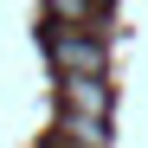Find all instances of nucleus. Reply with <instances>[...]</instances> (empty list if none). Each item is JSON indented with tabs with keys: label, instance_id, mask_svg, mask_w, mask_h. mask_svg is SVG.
Wrapping results in <instances>:
<instances>
[{
	"label": "nucleus",
	"instance_id": "obj_1",
	"mask_svg": "<svg viewBox=\"0 0 148 148\" xmlns=\"http://www.w3.org/2000/svg\"><path fill=\"white\" fill-rule=\"evenodd\" d=\"M52 64L58 71H103V39H90L84 26H64L52 39Z\"/></svg>",
	"mask_w": 148,
	"mask_h": 148
},
{
	"label": "nucleus",
	"instance_id": "obj_2",
	"mask_svg": "<svg viewBox=\"0 0 148 148\" xmlns=\"http://www.w3.org/2000/svg\"><path fill=\"white\" fill-rule=\"evenodd\" d=\"M64 110H77V116H110V84H103V71H64Z\"/></svg>",
	"mask_w": 148,
	"mask_h": 148
},
{
	"label": "nucleus",
	"instance_id": "obj_3",
	"mask_svg": "<svg viewBox=\"0 0 148 148\" xmlns=\"http://www.w3.org/2000/svg\"><path fill=\"white\" fill-rule=\"evenodd\" d=\"M64 142H71V148H103V116H77V110H64Z\"/></svg>",
	"mask_w": 148,
	"mask_h": 148
},
{
	"label": "nucleus",
	"instance_id": "obj_4",
	"mask_svg": "<svg viewBox=\"0 0 148 148\" xmlns=\"http://www.w3.org/2000/svg\"><path fill=\"white\" fill-rule=\"evenodd\" d=\"M45 7H52V19H64V26H90L97 0H45Z\"/></svg>",
	"mask_w": 148,
	"mask_h": 148
}]
</instances>
